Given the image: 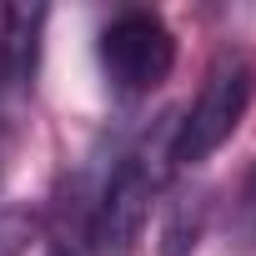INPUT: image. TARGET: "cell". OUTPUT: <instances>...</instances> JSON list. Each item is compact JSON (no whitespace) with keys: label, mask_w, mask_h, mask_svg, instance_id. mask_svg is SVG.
<instances>
[{"label":"cell","mask_w":256,"mask_h":256,"mask_svg":"<svg viewBox=\"0 0 256 256\" xmlns=\"http://www.w3.org/2000/svg\"><path fill=\"white\" fill-rule=\"evenodd\" d=\"M96 56H100L106 86L116 96H126V100H136V96H151L171 76L176 36L156 10H120V16H110L100 26Z\"/></svg>","instance_id":"cell-3"},{"label":"cell","mask_w":256,"mask_h":256,"mask_svg":"<svg viewBox=\"0 0 256 256\" xmlns=\"http://www.w3.org/2000/svg\"><path fill=\"white\" fill-rule=\"evenodd\" d=\"M236 231L246 246H256V161L251 171L241 176V191H236Z\"/></svg>","instance_id":"cell-6"},{"label":"cell","mask_w":256,"mask_h":256,"mask_svg":"<svg viewBox=\"0 0 256 256\" xmlns=\"http://www.w3.org/2000/svg\"><path fill=\"white\" fill-rule=\"evenodd\" d=\"M206 221H211V196L201 186H181L161 216V256H191L206 236Z\"/></svg>","instance_id":"cell-4"},{"label":"cell","mask_w":256,"mask_h":256,"mask_svg":"<svg viewBox=\"0 0 256 256\" xmlns=\"http://www.w3.org/2000/svg\"><path fill=\"white\" fill-rule=\"evenodd\" d=\"M256 100V66L241 56V50H226L216 56V66L206 70L196 100L186 116H176V141H171V161L176 166H201L206 156H216L236 126L246 120Z\"/></svg>","instance_id":"cell-2"},{"label":"cell","mask_w":256,"mask_h":256,"mask_svg":"<svg viewBox=\"0 0 256 256\" xmlns=\"http://www.w3.org/2000/svg\"><path fill=\"white\" fill-rule=\"evenodd\" d=\"M0 26H6V66H10L16 86H30L36 56H40L46 6H10V10H0Z\"/></svg>","instance_id":"cell-5"},{"label":"cell","mask_w":256,"mask_h":256,"mask_svg":"<svg viewBox=\"0 0 256 256\" xmlns=\"http://www.w3.org/2000/svg\"><path fill=\"white\" fill-rule=\"evenodd\" d=\"M171 141H176V116H161L141 136V146L120 156V166L110 171L100 196L90 201L86 241H90L96 256H126L136 246V236H141V226L151 216V201H156L166 171L176 166L171 161Z\"/></svg>","instance_id":"cell-1"}]
</instances>
